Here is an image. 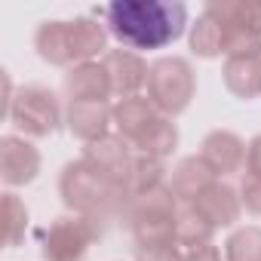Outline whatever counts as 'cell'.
Listing matches in <instances>:
<instances>
[{"label": "cell", "mask_w": 261, "mask_h": 261, "mask_svg": "<svg viewBox=\"0 0 261 261\" xmlns=\"http://www.w3.org/2000/svg\"><path fill=\"white\" fill-rule=\"evenodd\" d=\"M188 261H218V252H215L212 246H200V249H197Z\"/></svg>", "instance_id": "obj_19"}, {"label": "cell", "mask_w": 261, "mask_h": 261, "mask_svg": "<svg viewBox=\"0 0 261 261\" xmlns=\"http://www.w3.org/2000/svg\"><path fill=\"white\" fill-rule=\"evenodd\" d=\"M194 209L215 227V224H230L237 221L240 215V203H237V194L227 188V185H218L212 181L209 188H203L197 197H194Z\"/></svg>", "instance_id": "obj_11"}, {"label": "cell", "mask_w": 261, "mask_h": 261, "mask_svg": "<svg viewBox=\"0 0 261 261\" xmlns=\"http://www.w3.org/2000/svg\"><path fill=\"white\" fill-rule=\"evenodd\" d=\"M65 89H68V95H71V105H74V101H105V95L111 92V80H108L105 65L86 62V65H77V68L68 74Z\"/></svg>", "instance_id": "obj_10"}, {"label": "cell", "mask_w": 261, "mask_h": 261, "mask_svg": "<svg viewBox=\"0 0 261 261\" xmlns=\"http://www.w3.org/2000/svg\"><path fill=\"white\" fill-rule=\"evenodd\" d=\"M0 166H4V181L7 185H25L37 175L40 169V154L16 136H7L0 142Z\"/></svg>", "instance_id": "obj_9"}, {"label": "cell", "mask_w": 261, "mask_h": 261, "mask_svg": "<svg viewBox=\"0 0 261 261\" xmlns=\"http://www.w3.org/2000/svg\"><path fill=\"white\" fill-rule=\"evenodd\" d=\"M105 22L129 49H163L181 37L188 7L172 0H117L105 7Z\"/></svg>", "instance_id": "obj_1"}, {"label": "cell", "mask_w": 261, "mask_h": 261, "mask_svg": "<svg viewBox=\"0 0 261 261\" xmlns=\"http://www.w3.org/2000/svg\"><path fill=\"white\" fill-rule=\"evenodd\" d=\"M148 101L163 114H178L194 95V74L185 59H160L148 68Z\"/></svg>", "instance_id": "obj_5"}, {"label": "cell", "mask_w": 261, "mask_h": 261, "mask_svg": "<svg viewBox=\"0 0 261 261\" xmlns=\"http://www.w3.org/2000/svg\"><path fill=\"white\" fill-rule=\"evenodd\" d=\"M243 197L252 212H261V175H249L243 181Z\"/></svg>", "instance_id": "obj_17"}, {"label": "cell", "mask_w": 261, "mask_h": 261, "mask_svg": "<svg viewBox=\"0 0 261 261\" xmlns=\"http://www.w3.org/2000/svg\"><path fill=\"white\" fill-rule=\"evenodd\" d=\"M7 114L28 136H49L59 126V101L46 86H22L19 95L7 101Z\"/></svg>", "instance_id": "obj_6"}, {"label": "cell", "mask_w": 261, "mask_h": 261, "mask_svg": "<svg viewBox=\"0 0 261 261\" xmlns=\"http://www.w3.org/2000/svg\"><path fill=\"white\" fill-rule=\"evenodd\" d=\"M224 80H227V86L237 95L255 98L261 92V53L227 56V62H224Z\"/></svg>", "instance_id": "obj_12"}, {"label": "cell", "mask_w": 261, "mask_h": 261, "mask_svg": "<svg viewBox=\"0 0 261 261\" xmlns=\"http://www.w3.org/2000/svg\"><path fill=\"white\" fill-rule=\"evenodd\" d=\"M7 243L10 246H16L19 240H22V230H25V221H28V212H25V206L13 197V194H7Z\"/></svg>", "instance_id": "obj_16"}, {"label": "cell", "mask_w": 261, "mask_h": 261, "mask_svg": "<svg viewBox=\"0 0 261 261\" xmlns=\"http://www.w3.org/2000/svg\"><path fill=\"white\" fill-rule=\"evenodd\" d=\"M71 133L80 136L83 142H95L105 136V126H108V108L105 101H74L71 105Z\"/></svg>", "instance_id": "obj_14"}, {"label": "cell", "mask_w": 261, "mask_h": 261, "mask_svg": "<svg viewBox=\"0 0 261 261\" xmlns=\"http://www.w3.org/2000/svg\"><path fill=\"white\" fill-rule=\"evenodd\" d=\"M246 163H249V175H261V136H258V139L249 145Z\"/></svg>", "instance_id": "obj_18"}, {"label": "cell", "mask_w": 261, "mask_h": 261, "mask_svg": "<svg viewBox=\"0 0 261 261\" xmlns=\"http://www.w3.org/2000/svg\"><path fill=\"white\" fill-rule=\"evenodd\" d=\"M203 160L209 163L212 172H233L243 166L246 160V148L243 142L233 136V133H212L206 142H203Z\"/></svg>", "instance_id": "obj_13"}, {"label": "cell", "mask_w": 261, "mask_h": 261, "mask_svg": "<svg viewBox=\"0 0 261 261\" xmlns=\"http://www.w3.org/2000/svg\"><path fill=\"white\" fill-rule=\"evenodd\" d=\"M123 185L120 181H114L108 172H101L95 163H89L86 157L80 160V163H71L68 169H65V175H62V194H65V203L68 206H74V209H80L83 215H95L98 209H105L114 197H117V191H120Z\"/></svg>", "instance_id": "obj_4"}, {"label": "cell", "mask_w": 261, "mask_h": 261, "mask_svg": "<svg viewBox=\"0 0 261 261\" xmlns=\"http://www.w3.org/2000/svg\"><path fill=\"white\" fill-rule=\"evenodd\" d=\"M95 218L80 215V218H56L53 227L46 230L43 240V255L49 261H80L89 249V243L98 237V227L92 224Z\"/></svg>", "instance_id": "obj_7"}, {"label": "cell", "mask_w": 261, "mask_h": 261, "mask_svg": "<svg viewBox=\"0 0 261 261\" xmlns=\"http://www.w3.org/2000/svg\"><path fill=\"white\" fill-rule=\"evenodd\" d=\"M105 71H108V80H111V92L114 95H123L126 98H133V92L148 83V65L136 56V53H129V49H111L105 59H101Z\"/></svg>", "instance_id": "obj_8"}, {"label": "cell", "mask_w": 261, "mask_h": 261, "mask_svg": "<svg viewBox=\"0 0 261 261\" xmlns=\"http://www.w3.org/2000/svg\"><path fill=\"white\" fill-rule=\"evenodd\" d=\"M120 139L145 157H163L175 145V126L148 98H126L114 108Z\"/></svg>", "instance_id": "obj_3"}, {"label": "cell", "mask_w": 261, "mask_h": 261, "mask_svg": "<svg viewBox=\"0 0 261 261\" xmlns=\"http://www.w3.org/2000/svg\"><path fill=\"white\" fill-rule=\"evenodd\" d=\"M105 28L92 19H74V22H43L34 34V46L40 59L49 65H86L95 53L105 49Z\"/></svg>", "instance_id": "obj_2"}, {"label": "cell", "mask_w": 261, "mask_h": 261, "mask_svg": "<svg viewBox=\"0 0 261 261\" xmlns=\"http://www.w3.org/2000/svg\"><path fill=\"white\" fill-rule=\"evenodd\" d=\"M227 261H261V227H246L230 237Z\"/></svg>", "instance_id": "obj_15"}]
</instances>
